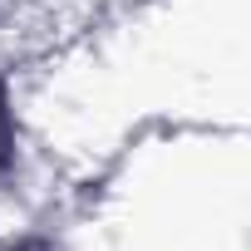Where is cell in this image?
I'll list each match as a JSON object with an SVG mask.
<instances>
[{"mask_svg": "<svg viewBox=\"0 0 251 251\" xmlns=\"http://www.w3.org/2000/svg\"><path fill=\"white\" fill-rule=\"evenodd\" d=\"M10 148H15V128H10V103H5V84H0V168L10 163Z\"/></svg>", "mask_w": 251, "mask_h": 251, "instance_id": "cell-1", "label": "cell"}]
</instances>
